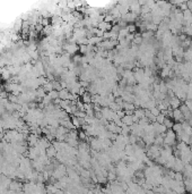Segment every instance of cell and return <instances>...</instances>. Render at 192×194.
<instances>
[{"label":"cell","instance_id":"cell-8","mask_svg":"<svg viewBox=\"0 0 192 194\" xmlns=\"http://www.w3.org/2000/svg\"><path fill=\"white\" fill-rule=\"evenodd\" d=\"M102 42V38H97V37H92V38L88 39V44L89 46H93V44H99Z\"/></svg>","mask_w":192,"mask_h":194},{"label":"cell","instance_id":"cell-2","mask_svg":"<svg viewBox=\"0 0 192 194\" xmlns=\"http://www.w3.org/2000/svg\"><path fill=\"white\" fill-rule=\"evenodd\" d=\"M23 186L24 184L20 183L19 180H11V183L9 185V191L13 192H22L23 191Z\"/></svg>","mask_w":192,"mask_h":194},{"label":"cell","instance_id":"cell-1","mask_svg":"<svg viewBox=\"0 0 192 194\" xmlns=\"http://www.w3.org/2000/svg\"><path fill=\"white\" fill-rule=\"evenodd\" d=\"M175 133L172 131V129H169L167 131V133H166V136H164V143L165 144H169V145H171V144H174V142H175Z\"/></svg>","mask_w":192,"mask_h":194},{"label":"cell","instance_id":"cell-13","mask_svg":"<svg viewBox=\"0 0 192 194\" xmlns=\"http://www.w3.org/2000/svg\"><path fill=\"white\" fill-rule=\"evenodd\" d=\"M164 120H165V116L163 114H159L158 116L156 117V123L163 124V123H164Z\"/></svg>","mask_w":192,"mask_h":194},{"label":"cell","instance_id":"cell-15","mask_svg":"<svg viewBox=\"0 0 192 194\" xmlns=\"http://www.w3.org/2000/svg\"><path fill=\"white\" fill-rule=\"evenodd\" d=\"M141 42H142V38L141 37H135V39H133V43H136V44H141Z\"/></svg>","mask_w":192,"mask_h":194},{"label":"cell","instance_id":"cell-7","mask_svg":"<svg viewBox=\"0 0 192 194\" xmlns=\"http://www.w3.org/2000/svg\"><path fill=\"white\" fill-rule=\"evenodd\" d=\"M122 108L126 109V111H129V113H133L135 111V106L130 102H123V106Z\"/></svg>","mask_w":192,"mask_h":194},{"label":"cell","instance_id":"cell-17","mask_svg":"<svg viewBox=\"0 0 192 194\" xmlns=\"http://www.w3.org/2000/svg\"><path fill=\"white\" fill-rule=\"evenodd\" d=\"M1 151H4V143L0 142V152Z\"/></svg>","mask_w":192,"mask_h":194},{"label":"cell","instance_id":"cell-9","mask_svg":"<svg viewBox=\"0 0 192 194\" xmlns=\"http://www.w3.org/2000/svg\"><path fill=\"white\" fill-rule=\"evenodd\" d=\"M83 101H84V104H88L92 102V95L87 93V92H85L84 94H83Z\"/></svg>","mask_w":192,"mask_h":194},{"label":"cell","instance_id":"cell-16","mask_svg":"<svg viewBox=\"0 0 192 194\" xmlns=\"http://www.w3.org/2000/svg\"><path fill=\"white\" fill-rule=\"evenodd\" d=\"M126 30L129 31V33H131V32H133V31L136 30V26H135V25H129V26L126 27Z\"/></svg>","mask_w":192,"mask_h":194},{"label":"cell","instance_id":"cell-11","mask_svg":"<svg viewBox=\"0 0 192 194\" xmlns=\"http://www.w3.org/2000/svg\"><path fill=\"white\" fill-rule=\"evenodd\" d=\"M42 87L44 89V91H47V92H51V91H53V85H52L51 82H47V83H45V84H44Z\"/></svg>","mask_w":192,"mask_h":194},{"label":"cell","instance_id":"cell-12","mask_svg":"<svg viewBox=\"0 0 192 194\" xmlns=\"http://www.w3.org/2000/svg\"><path fill=\"white\" fill-rule=\"evenodd\" d=\"M163 125H164L165 127L166 128H172L173 127V125L174 124L169 120V119H167V118H165V120H164V123H163Z\"/></svg>","mask_w":192,"mask_h":194},{"label":"cell","instance_id":"cell-6","mask_svg":"<svg viewBox=\"0 0 192 194\" xmlns=\"http://www.w3.org/2000/svg\"><path fill=\"white\" fill-rule=\"evenodd\" d=\"M45 153H47V156L49 157V158H53V157L56 156V153H58V151L56 150V148L53 147V145H50V147L47 149V151H45Z\"/></svg>","mask_w":192,"mask_h":194},{"label":"cell","instance_id":"cell-3","mask_svg":"<svg viewBox=\"0 0 192 194\" xmlns=\"http://www.w3.org/2000/svg\"><path fill=\"white\" fill-rule=\"evenodd\" d=\"M173 118L176 120V122H178L180 124H182L183 119H184V116L182 115V113L180 111V109H175L173 111Z\"/></svg>","mask_w":192,"mask_h":194},{"label":"cell","instance_id":"cell-14","mask_svg":"<svg viewBox=\"0 0 192 194\" xmlns=\"http://www.w3.org/2000/svg\"><path fill=\"white\" fill-rule=\"evenodd\" d=\"M10 77V72L8 69H5V71H2V78L4 80H8Z\"/></svg>","mask_w":192,"mask_h":194},{"label":"cell","instance_id":"cell-4","mask_svg":"<svg viewBox=\"0 0 192 194\" xmlns=\"http://www.w3.org/2000/svg\"><path fill=\"white\" fill-rule=\"evenodd\" d=\"M122 124L126 125V126H131L133 124V115H126L123 118H122Z\"/></svg>","mask_w":192,"mask_h":194},{"label":"cell","instance_id":"cell-10","mask_svg":"<svg viewBox=\"0 0 192 194\" xmlns=\"http://www.w3.org/2000/svg\"><path fill=\"white\" fill-rule=\"evenodd\" d=\"M49 97L51 98V100H56V99H59V92L56 90H53V91H51V92H49Z\"/></svg>","mask_w":192,"mask_h":194},{"label":"cell","instance_id":"cell-5","mask_svg":"<svg viewBox=\"0 0 192 194\" xmlns=\"http://www.w3.org/2000/svg\"><path fill=\"white\" fill-rule=\"evenodd\" d=\"M169 100V106L172 107V108L175 110V109H178V107H180V99H178V98H175V97H172Z\"/></svg>","mask_w":192,"mask_h":194}]
</instances>
